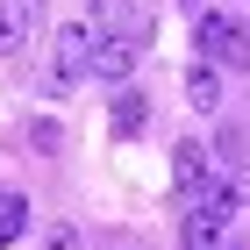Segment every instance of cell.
I'll list each match as a JSON object with an SVG mask.
<instances>
[{
	"mask_svg": "<svg viewBox=\"0 0 250 250\" xmlns=\"http://www.w3.org/2000/svg\"><path fill=\"white\" fill-rule=\"evenodd\" d=\"M172 186L186 193V200H200V193L214 186V165H208V143H179V150H172Z\"/></svg>",
	"mask_w": 250,
	"mask_h": 250,
	"instance_id": "obj_4",
	"label": "cell"
},
{
	"mask_svg": "<svg viewBox=\"0 0 250 250\" xmlns=\"http://www.w3.org/2000/svg\"><path fill=\"white\" fill-rule=\"evenodd\" d=\"M179 7H200V0H179Z\"/></svg>",
	"mask_w": 250,
	"mask_h": 250,
	"instance_id": "obj_11",
	"label": "cell"
},
{
	"mask_svg": "<svg viewBox=\"0 0 250 250\" xmlns=\"http://www.w3.org/2000/svg\"><path fill=\"white\" fill-rule=\"evenodd\" d=\"M36 21H43L36 0H0V58H29L36 50Z\"/></svg>",
	"mask_w": 250,
	"mask_h": 250,
	"instance_id": "obj_3",
	"label": "cell"
},
{
	"mask_svg": "<svg viewBox=\"0 0 250 250\" xmlns=\"http://www.w3.org/2000/svg\"><path fill=\"white\" fill-rule=\"evenodd\" d=\"M36 7H43V0H36Z\"/></svg>",
	"mask_w": 250,
	"mask_h": 250,
	"instance_id": "obj_12",
	"label": "cell"
},
{
	"mask_svg": "<svg viewBox=\"0 0 250 250\" xmlns=\"http://www.w3.org/2000/svg\"><path fill=\"white\" fill-rule=\"evenodd\" d=\"M193 43H200V58H208V64L250 72V21H243V15H222V7H208V15H200V29H193Z\"/></svg>",
	"mask_w": 250,
	"mask_h": 250,
	"instance_id": "obj_1",
	"label": "cell"
},
{
	"mask_svg": "<svg viewBox=\"0 0 250 250\" xmlns=\"http://www.w3.org/2000/svg\"><path fill=\"white\" fill-rule=\"evenodd\" d=\"M186 107H200V115H214V107H222V72H214L208 58L186 64Z\"/></svg>",
	"mask_w": 250,
	"mask_h": 250,
	"instance_id": "obj_7",
	"label": "cell"
},
{
	"mask_svg": "<svg viewBox=\"0 0 250 250\" xmlns=\"http://www.w3.org/2000/svg\"><path fill=\"white\" fill-rule=\"evenodd\" d=\"M143 122H150V100L136 93V86H122L115 107H107V129H115V136H143Z\"/></svg>",
	"mask_w": 250,
	"mask_h": 250,
	"instance_id": "obj_8",
	"label": "cell"
},
{
	"mask_svg": "<svg viewBox=\"0 0 250 250\" xmlns=\"http://www.w3.org/2000/svg\"><path fill=\"white\" fill-rule=\"evenodd\" d=\"M93 50H100V29H93V15H72V21L58 29V58H50V79H58V86L86 79V72H93Z\"/></svg>",
	"mask_w": 250,
	"mask_h": 250,
	"instance_id": "obj_2",
	"label": "cell"
},
{
	"mask_svg": "<svg viewBox=\"0 0 250 250\" xmlns=\"http://www.w3.org/2000/svg\"><path fill=\"white\" fill-rule=\"evenodd\" d=\"M29 143H36V150H58L64 136H58V122H36V129H29Z\"/></svg>",
	"mask_w": 250,
	"mask_h": 250,
	"instance_id": "obj_10",
	"label": "cell"
},
{
	"mask_svg": "<svg viewBox=\"0 0 250 250\" xmlns=\"http://www.w3.org/2000/svg\"><path fill=\"white\" fill-rule=\"evenodd\" d=\"M136 58H143V36H129V29H122V36H100V50H93V72L122 86V79L136 72Z\"/></svg>",
	"mask_w": 250,
	"mask_h": 250,
	"instance_id": "obj_5",
	"label": "cell"
},
{
	"mask_svg": "<svg viewBox=\"0 0 250 250\" xmlns=\"http://www.w3.org/2000/svg\"><path fill=\"white\" fill-rule=\"evenodd\" d=\"M222 236H229V222H222L208 200H193L186 222H179V243H186V250H222Z\"/></svg>",
	"mask_w": 250,
	"mask_h": 250,
	"instance_id": "obj_6",
	"label": "cell"
},
{
	"mask_svg": "<svg viewBox=\"0 0 250 250\" xmlns=\"http://www.w3.org/2000/svg\"><path fill=\"white\" fill-rule=\"evenodd\" d=\"M21 229H29V193H21V186H0V250L15 243Z\"/></svg>",
	"mask_w": 250,
	"mask_h": 250,
	"instance_id": "obj_9",
	"label": "cell"
}]
</instances>
